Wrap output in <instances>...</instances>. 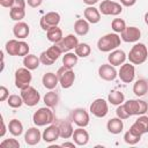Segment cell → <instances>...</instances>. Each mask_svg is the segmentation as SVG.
<instances>
[{
  "mask_svg": "<svg viewBox=\"0 0 148 148\" xmlns=\"http://www.w3.org/2000/svg\"><path fill=\"white\" fill-rule=\"evenodd\" d=\"M121 38L117 32H111L102 36L97 40V49L101 52H111L120 45Z\"/></svg>",
  "mask_w": 148,
  "mask_h": 148,
  "instance_id": "cell-1",
  "label": "cell"
},
{
  "mask_svg": "<svg viewBox=\"0 0 148 148\" xmlns=\"http://www.w3.org/2000/svg\"><path fill=\"white\" fill-rule=\"evenodd\" d=\"M32 121L37 127H42V126H46L50 125L54 121V113L51 110V108L49 106H43L39 108L37 111L34 112L32 114Z\"/></svg>",
  "mask_w": 148,
  "mask_h": 148,
  "instance_id": "cell-2",
  "label": "cell"
},
{
  "mask_svg": "<svg viewBox=\"0 0 148 148\" xmlns=\"http://www.w3.org/2000/svg\"><path fill=\"white\" fill-rule=\"evenodd\" d=\"M128 60L133 65H141L148 58V49L143 43H136L132 46L128 56Z\"/></svg>",
  "mask_w": 148,
  "mask_h": 148,
  "instance_id": "cell-3",
  "label": "cell"
},
{
  "mask_svg": "<svg viewBox=\"0 0 148 148\" xmlns=\"http://www.w3.org/2000/svg\"><path fill=\"white\" fill-rule=\"evenodd\" d=\"M124 106L130 116H141L148 111V104L142 99H128L124 102Z\"/></svg>",
  "mask_w": 148,
  "mask_h": 148,
  "instance_id": "cell-4",
  "label": "cell"
},
{
  "mask_svg": "<svg viewBox=\"0 0 148 148\" xmlns=\"http://www.w3.org/2000/svg\"><path fill=\"white\" fill-rule=\"evenodd\" d=\"M61 53H62V51L60 50V47L57 44H53L47 50H45L40 53V56H39L40 64H43L45 66H51L56 62V60H58V58L60 57Z\"/></svg>",
  "mask_w": 148,
  "mask_h": 148,
  "instance_id": "cell-5",
  "label": "cell"
},
{
  "mask_svg": "<svg viewBox=\"0 0 148 148\" xmlns=\"http://www.w3.org/2000/svg\"><path fill=\"white\" fill-rule=\"evenodd\" d=\"M32 80V75L30 69H28L27 67H21L17 68L15 72V87L18 88L20 90L27 88L28 86H30V82Z\"/></svg>",
  "mask_w": 148,
  "mask_h": 148,
  "instance_id": "cell-6",
  "label": "cell"
},
{
  "mask_svg": "<svg viewBox=\"0 0 148 148\" xmlns=\"http://www.w3.org/2000/svg\"><path fill=\"white\" fill-rule=\"evenodd\" d=\"M57 75L59 79V83L64 89H68L74 84L75 73L73 72V69L62 66L57 71Z\"/></svg>",
  "mask_w": 148,
  "mask_h": 148,
  "instance_id": "cell-7",
  "label": "cell"
},
{
  "mask_svg": "<svg viewBox=\"0 0 148 148\" xmlns=\"http://www.w3.org/2000/svg\"><path fill=\"white\" fill-rule=\"evenodd\" d=\"M99 12L103 15H108V16H117L119 14H121L123 12V6L119 2L116 1H111V0H103L99 3Z\"/></svg>",
  "mask_w": 148,
  "mask_h": 148,
  "instance_id": "cell-8",
  "label": "cell"
},
{
  "mask_svg": "<svg viewBox=\"0 0 148 148\" xmlns=\"http://www.w3.org/2000/svg\"><path fill=\"white\" fill-rule=\"evenodd\" d=\"M21 97L23 99V103L28 106H35L40 101L39 92L31 86H28L27 88L21 90Z\"/></svg>",
  "mask_w": 148,
  "mask_h": 148,
  "instance_id": "cell-9",
  "label": "cell"
},
{
  "mask_svg": "<svg viewBox=\"0 0 148 148\" xmlns=\"http://www.w3.org/2000/svg\"><path fill=\"white\" fill-rule=\"evenodd\" d=\"M71 119L79 127H87L89 125V121H90L89 113L82 108L74 109L72 111V113H71Z\"/></svg>",
  "mask_w": 148,
  "mask_h": 148,
  "instance_id": "cell-10",
  "label": "cell"
},
{
  "mask_svg": "<svg viewBox=\"0 0 148 148\" xmlns=\"http://www.w3.org/2000/svg\"><path fill=\"white\" fill-rule=\"evenodd\" d=\"M60 15L57 12H49L42 16L39 21V25L44 31H47L52 27H57L60 22Z\"/></svg>",
  "mask_w": 148,
  "mask_h": 148,
  "instance_id": "cell-11",
  "label": "cell"
},
{
  "mask_svg": "<svg viewBox=\"0 0 148 148\" xmlns=\"http://www.w3.org/2000/svg\"><path fill=\"white\" fill-rule=\"evenodd\" d=\"M91 114H94L97 118H104L108 112H109V106H108V102L103 98H96L89 108Z\"/></svg>",
  "mask_w": 148,
  "mask_h": 148,
  "instance_id": "cell-12",
  "label": "cell"
},
{
  "mask_svg": "<svg viewBox=\"0 0 148 148\" xmlns=\"http://www.w3.org/2000/svg\"><path fill=\"white\" fill-rule=\"evenodd\" d=\"M118 77L120 79V81H123L124 83H131L133 82L134 77H135V67L133 64L128 62V64H123L118 71Z\"/></svg>",
  "mask_w": 148,
  "mask_h": 148,
  "instance_id": "cell-13",
  "label": "cell"
},
{
  "mask_svg": "<svg viewBox=\"0 0 148 148\" xmlns=\"http://www.w3.org/2000/svg\"><path fill=\"white\" fill-rule=\"evenodd\" d=\"M120 38L126 43H136L141 38V30L136 27H126L120 34Z\"/></svg>",
  "mask_w": 148,
  "mask_h": 148,
  "instance_id": "cell-14",
  "label": "cell"
},
{
  "mask_svg": "<svg viewBox=\"0 0 148 148\" xmlns=\"http://www.w3.org/2000/svg\"><path fill=\"white\" fill-rule=\"evenodd\" d=\"M56 44L60 47L62 53H66V52H69L71 50H75V47L79 44V39H77V37L75 35L69 34V35L62 37V39L59 43H56Z\"/></svg>",
  "mask_w": 148,
  "mask_h": 148,
  "instance_id": "cell-15",
  "label": "cell"
},
{
  "mask_svg": "<svg viewBox=\"0 0 148 148\" xmlns=\"http://www.w3.org/2000/svg\"><path fill=\"white\" fill-rule=\"evenodd\" d=\"M130 131H132L133 133L141 135V136L143 134L148 133V116H145V114L139 116V118L130 127Z\"/></svg>",
  "mask_w": 148,
  "mask_h": 148,
  "instance_id": "cell-16",
  "label": "cell"
},
{
  "mask_svg": "<svg viewBox=\"0 0 148 148\" xmlns=\"http://www.w3.org/2000/svg\"><path fill=\"white\" fill-rule=\"evenodd\" d=\"M98 75L104 81H113L118 76V72L111 64H103L98 67Z\"/></svg>",
  "mask_w": 148,
  "mask_h": 148,
  "instance_id": "cell-17",
  "label": "cell"
},
{
  "mask_svg": "<svg viewBox=\"0 0 148 148\" xmlns=\"http://www.w3.org/2000/svg\"><path fill=\"white\" fill-rule=\"evenodd\" d=\"M42 138L45 142L47 143H51V142H54L57 141L59 138H60V132H59V127L57 125V123H52L50 124L45 130L44 132L42 133Z\"/></svg>",
  "mask_w": 148,
  "mask_h": 148,
  "instance_id": "cell-18",
  "label": "cell"
},
{
  "mask_svg": "<svg viewBox=\"0 0 148 148\" xmlns=\"http://www.w3.org/2000/svg\"><path fill=\"white\" fill-rule=\"evenodd\" d=\"M42 139H43L42 138V133L37 127H30L29 130H27V132L24 134V141L29 146L38 145Z\"/></svg>",
  "mask_w": 148,
  "mask_h": 148,
  "instance_id": "cell-19",
  "label": "cell"
},
{
  "mask_svg": "<svg viewBox=\"0 0 148 148\" xmlns=\"http://www.w3.org/2000/svg\"><path fill=\"white\" fill-rule=\"evenodd\" d=\"M126 58H127V56L123 50L116 49V50L111 51L110 54L108 56V61H109V64H111L112 66L116 67V66H121L125 62Z\"/></svg>",
  "mask_w": 148,
  "mask_h": 148,
  "instance_id": "cell-20",
  "label": "cell"
},
{
  "mask_svg": "<svg viewBox=\"0 0 148 148\" xmlns=\"http://www.w3.org/2000/svg\"><path fill=\"white\" fill-rule=\"evenodd\" d=\"M13 34L17 39H24L30 34V27L23 21H18L13 27Z\"/></svg>",
  "mask_w": 148,
  "mask_h": 148,
  "instance_id": "cell-21",
  "label": "cell"
},
{
  "mask_svg": "<svg viewBox=\"0 0 148 148\" xmlns=\"http://www.w3.org/2000/svg\"><path fill=\"white\" fill-rule=\"evenodd\" d=\"M83 16L91 24H96L101 21V12H99V9H97L94 6H88L83 10Z\"/></svg>",
  "mask_w": 148,
  "mask_h": 148,
  "instance_id": "cell-22",
  "label": "cell"
},
{
  "mask_svg": "<svg viewBox=\"0 0 148 148\" xmlns=\"http://www.w3.org/2000/svg\"><path fill=\"white\" fill-rule=\"evenodd\" d=\"M83 128L84 127H79V128L74 130L72 138H73L74 142L76 143V146H86L89 142V133Z\"/></svg>",
  "mask_w": 148,
  "mask_h": 148,
  "instance_id": "cell-23",
  "label": "cell"
},
{
  "mask_svg": "<svg viewBox=\"0 0 148 148\" xmlns=\"http://www.w3.org/2000/svg\"><path fill=\"white\" fill-rule=\"evenodd\" d=\"M42 83H43L44 88H46L49 90H53L59 83V79H58L57 73H52V72L45 73L42 77Z\"/></svg>",
  "mask_w": 148,
  "mask_h": 148,
  "instance_id": "cell-24",
  "label": "cell"
},
{
  "mask_svg": "<svg viewBox=\"0 0 148 148\" xmlns=\"http://www.w3.org/2000/svg\"><path fill=\"white\" fill-rule=\"evenodd\" d=\"M57 125L59 127V132H60V138L61 139L72 138V135L74 133V130H73V126H72V124L69 121L59 120V121H57Z\"/></svg>",
  "mask_w": 148,
  "mask_h": 148,
  "instance_id": "cell-25",
  "label": "cell"
},
{
  "mask_svg": "<svg viewBox=\"0 0 148 148\" xmlns=\"http://www.w3.org/2000/svg\"><path fill=\"white\" fill-rule=\"evenodd\" d=\"M124 128V124H123V119L116 117V118H111L110 120H108L106 123V130L111 133V134H119Z\"/></svg>",
  "mask_w": 148,
  "mask_h": 148,
  "instance_id": "cell-26",
  "label": "cell"
},
{
  "mask_svg": "<svg viewBox=\"0 0 148 148\" xmlns=\"http://www.w3.org/2000/svg\"><path fill=\"white\" fill-rule=\"evenodd\" d=\"M90 30L89 22L86 18H79L74 22V31L77 36H86Z\"/></svg>",
  "mask_w": 148,
  "mask_h": 148,
  "instance_id": "cell-27",
  "label": "cell"
},
{
  "mask_svg": "<svg viewBox=\"0 0 148 148\" xmlns=\"http://www.w3.org/2000/svg\"><path fill=\"white\" fill-rule=\"evenodd\" d=\"M46 37H47V40L53 44L59 43L62 39V30L60 28H58V25L52 27L46 31Z\"/></svg>",
  "mask_w": 148,
  "mask_h": 148,
  "instance_id": "cell-28",
  "label": "cell"
},
{
  "mask_svg": "<svg viewBox=\"0 0 148 148\" xmlns=\"http://www.w3.org/2000/svg\"><path fill=\"white\" fill-rule=\"evenodd\" d=\"M39 64H40V60L37 56L35 54H27L24 58H23V65L24 67H27L28 69L30 71H35L39 67Z\"/></svg>",
  "mask_w": 148,
  "mask_h": 148,
  "instance_id": "cell-29",
  "label": "cell"
},
{
  "mask_svg": "<svg viewBox=\"0 0 148 148\" xmlns=\"http://www.w3.org/2000/svg\"><path fill=\"white\" fill-rule=\"evenodd\" d=\"M148 91V82L143 79H140L138 81H135V83L133 84V92L135 94V96L141 97L143 95H146Z\"/></svg>",
  "mask_w": 148,
  "mask_h": 148,
  "instance_id": "cell-30",
  "label": "cell"
},
{
  "mask_svg": "<svg viewBox=\"0 0 148 148\" xmlns=\"http://www.w3.org/2000/svg\"><path fill=\"white\" fill-rule=\"evenodd\" d=\"M108 102L111 103L112 105H120L125 102V96L121 91L119 90H111L110 94L108 95Z\"/></svg>",
  "mask_w": 148,
  "mask_h": 148,
  "instance_id": "cell-31",
  "label": "cell"
},
{
  "mask_svg": "<svg viewBox=\"0 0 148 148\" xmlns=\"http://www.w3.org/2000/svg\"><path fill=\"white\" fill-rule=\"evenodd\" d=\"M43 101H44V103H45L46 106H49V108H51V109H52V108H56V106L58 105V103H59V95H58L56 91L50 90L49 92H46V94L44 95Z\"/></svg>",
  "mask_w": 148,
  "mask_h": 148,
  "instance_id": "cell-32",
  "label": "cell"
},
{
  "mask_svg": "<svg viewBox=\"0 0 148 148\" xmlns=\"http://www.w3.org/2000/svg\"><path fill=\"white\" fill-rule=\"evenodd\" d=\"M77 60H79V57L76 56L75 52L74 53L73 52H66L62 57V66L73 69L74 66L77 64Z\"/></svg>",
  "mask_w": 148,
  "mask_h": 148,
  "instance_id": "cell-33",
  "label": "cell"
},
{
  "mask_svg": "<svg viewBox=\"0 0 148 148\" xmlns=\"http://www.w3.org/2000/svg\"><path fill=\"white\" fill-rule=\"evenodd\" d=\"M8 131L13 136H20L23 133V125L18 119H12L8 124Z\"/></svg>",
  "mask_w": 148,
  "mask_h": 148,
  "instance_id": "cell-34",
  "label": "cell"
},
{
  "mask_svg": "<svg viewBox=\"0 0 148 148\" xmlns=\"http://www.w3.org/2000/svg\"><path fill=\"white\" fill-rule=\"evenodd\" d=\"M18 49H20V40L17 39H10L5 45V50L9 56H18Z\"/></svg>",
  "mask_w": 148,
  "mask_h": 148,
  "instance_id": "cell-35",
  "label": "cell"
},
{
  "mask_svg": "<svg viewBox=\"0 0 148 148\" xmlns=\"http://www.w3.org/2000/svg\"><path fill=\"white\" fill-rule=\"evenodd\" d=\"M74 51H75V53H76L77 57H80V58H86V57H88V56L90 54L91 47H90V45L87 44V43H79Z\"/></svg>",
  "mask_w": 148,
  "mask_h": 148,
  "instance_id": "cell-36",
  "label": "cell"
},
{
  "mask_svg": "<svg viewBox=\"0 0 148 148\" xmlns=\"http://www.w3.org/2000/svg\"><path fill=\"white\" fill-rule=\"evenodd\" d=\"M7 104L13 109H17V108H21L22 104H24V103H23L21 95L18 96V95L13 94V95H9V97L7 98Z\"/></svg>",
  "mask_w": 148,
  "mask_h": 148,
  "instance_id": "cell-37",
  "label": "cell"
},
{
  "mask_svg": "<svg viewBox=\"0 0 148 148\" xmlns=\"http://www.w3.org/2000/svg\"><path fill=\"white\" fill-rule=\"evenodd\" d=\"M140 140H141V135H138V134L133 133V132L130 131V130L124 134V141H125L127 145H131V146L136 145Z\"/></svg>",
  "mask_w": 148,
  "mask_h": 148,
  "instance_id": "cell-38",
  "label": "cell"
},
{
  "mask_svg": "<svg viewBox=\"0 0 148 148\" xmlns=\"http://www.w3.org/2000/svg\"><path fill=\"white\" fill-rule=\"evenodd\" d=\"M9 16L13 21H22L25 16V9H22V8H10L9 10Z\"/></svg>",
  "mask_w": 148,
  "mask_h": 148,
  "instance_id": "cell-39",
  "label": "cell"
},
{
  "mask_svg": "<svg viewBox=\"0 0 148 148\" xmlns=\"http://www.w3.org/2000/svg\"><path fill=\"white\" fill-rule=\"evenodd\" d=\"M111 28L114 32H123V30L126 28V22L123 18H113L111 22Z\"/></svg>",
  "mask_w": 148,
  "mask_h": 148,
  "instance_id": "cell-40",
  "label": "cell"
},
{
  "mask_svg": "<svg viewBox=\"0 0 148 148\" xmlns=\"http://www.w3.org/2000/svg\"><path fill=\"white\" fill-rule=\"evenodd\" d=\"M0 147L2 148H20V142L16 139H5L0 142Z\"/></svg>",
  "mask_w": 148,
  "mask_h": 148,
  "instance_id": "cell-41",
  "label": "cell"
},
{
  "mask_svg": "<svg viewBox=\"0 0 148 148\" xmlns=\"http://www.w3.org/2000/svg\"><path fill=\"white\" fill-rule=\"evenodd\" d=\"M116 114H117V117H118V118H120V119H123V120H124V119H127V118H130V117H131V116L128 114V112L126 111V109H125V106H124V103L117 106Z\"/></svg>",
  "mask_w": 148,
  "mask_h": 148,
  "instance_id": "cell-42",
  "label": "cell"
},
{
  "mask_svg": "<svg viewBox=\"0 0 148 148\" xmlns=\"http://www.w3.org/2000/svg\"><path fill=\"white\" fill-rule=\"evenodd\" d=\"M29 44L23 42V40H20V49H18V57H25L27 54H29Z\"/></svg>",
  "mask_w": 148,
  "mask_h": 148,
  "instance_id": "cell-43",
  "label": "cell"
},
{
  "mask_svg": "<svg viewBox=\"0 0 148 148\" xmlns=\"http://www.w3.org/2000/svg\"><path fill=\"white\" fill-rule=\"evenodd\" d=\"M8 97H9L8 89H7L5 86H1V87H0V101H1V102H5V101H7Z\"/></svg>",
  "mask_w": 148,
  "mask_h": 148,
  "instance_id": "cell-44",
  "label": "cell"
},
{
  "mask_svg": "<svg viewBox=\"0 0 148 148\" xmlns=\"http://www.w3.org/2000/svg\"><path fill=\"white\" fill-rule=\"evenodd\" d=\"M10 8H22V9H25V1L24 0H13Z\"/></svg>",
  "mask_w": 148,
  "mask_h": 148,
  "instance_id": "cell-45",
  "label": "cell"
},
{
  "mask_svg": "<svg viewBox=\"0 0 148 148\" xmlns=\"http://www.w3.org/2000/svg\"><path fill=\"white\" fill-rule=\"evenodd\" d=\"M43 0H28V6L32 7V8H37L42 5Z\"/></svg>",
  "mask_w": 148,
  "mask_h": 148,
  "instance_id": "cell-46",
  "label": "cell"
},
{
  "mask_svg": "<svg viewBox=\"0 0 148 148\" xmlns=\"http://www.w3.org/2000/svg\"><path fill=\"white\" fill-rule=\"evenodd\" d=\"M121 6H125V7H132L135 5L136 0H119Z\"/></svg>",
  "mask_w": 148,
  "mask_h": 148,
  "instance_id": "cell-47",
  "label": "cell"
},
{
  "mask_svg": "<svg viewBox=\"0 0 148 148\" xmlns=\"http://www.w3.org/2000/svg\"><path fill=\"white\" fill-rule=\"evenodd\" d=\"M6 134V125H5V121H3V118L1 116V132H0V138H3Z\"/></svg>",
  "mask_w": 148,
  "mask_h": 148,
  "instance_id": "cell-48",
  "label": "cell"
},
{
  "mask_svg": "<svg viewBox=\"0 0 148 148\" xmlns=\"http://www.w3.org/2000/svg\"><path fill=\"white\" fill-rule=\"evenodd\" d=\"M12 2H13V0H0V5H1L2 7H8V8H10Z\"/></svg>",
  "mask_w": 148,
  "mask_h": 148,
  "instance_id": "cell-49",
  "label": "cell"
},
{
  "mask_svg": "<svg viewBox=\"0 0 148 148\" xmlns=\"http://www.w3.org/2000/svg\"><path fill=\"white\" fill-rule=\"evenodd\" d=\"M60 146H61V147H72V148H75L76 143H75V142H64V143H61Z\"/></svg>",
  "mask_w": 148,
  "mask_h": 148,
  "instance_id": "cell-50",
  "label": "cell"
},
{
  "mask_svg": "<svg viewBox=\"0 0 148 148\" xmlns=\"http://www.w3.org/2000/svg\"><path fill=\"white\" fill-rule=\"evenodd\" d=\"M86 5H88V6H94L95 3H97L98 2V0H82Z\"/></svg>",
  "mask_w": 148,
  "mask_h": 148,
  "instance_id": "cell-51",
  "label": "cell"
},
{
  "mask_svg": "<svg viewBox=\"0 0 148 148\" xmlns=\"http://www.w3.org/2000/svg\"><path fill=\"white\" fill-rule=\"evenodd\" d=\"M145 23L148 25V12L145 14Z\"/></svg>",
  "mask_w": 148,
  "mask_h": 148,
  "instance_id": "cell-52",
  "label": "cell"
}]
</instances>
